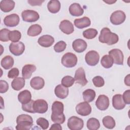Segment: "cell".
I'll return each mask as SVG.
<instances>
[{"mask_svg": "<svg viewBox=\"0 0 130 130\" xmlns=\"http://www.w3.org/2000/svg\"><path fill=\"white\" fill-rule=\"evenodd\" d=\"M99 40L101 43L112 45L118 42L119 38L117 34L112 32L109 28L104 27L101 31Z\"/></svg>", "mask_w": 130, "mask_h": 130, "instance_id": "obj_1", "label": "cell"}, {"mask_svg": "<svg viewBox=\"0 0 130 130\" xmlns=\"http://www.w3.org/2000/svg\"><path fill=\"white\" fill-rule=\"evenodd\" d=\"M17 125L16 129L18 130L30 129L33 124V119L29 115L21 114L16 119Z\"/></svg>", "mask_w": 130, "mask_h": 130, "instance_id": "obj_2", "label": "cell"}, {"mask_svg": "<svg viewBox=\"0 0 130 130\" xmlns=\"http://www.w3.org/2000/svg\"><path fill=\"white\" fill-rule=\"evenodd\" d=\"M78 59L76 55L71 52L65 53L61 58V63L66 68H73L77 63Z\"/></svg>", "mask_w": 130, "mask_h": 130, "instance_id": "obj_3", "label": "cell"}, {"mask_svg": "<svg viewBox=\"0 0 130 130\" xmlns=\"http://www.w3.org/2000/svg\"><path fill=\"white\" fill-rule=\"evenodd\" d=\"M67 125L71 130H80L83 128L84 122L81 118L73 116L69 118Z\"/></svg>", "mask_w": 130, "mask_h": 130, "instance_id": "obj_4", "label": "cell"}, {"mask_svg": "<svg viewBox=\"0 0 130 130\" xmlns=\"http://www.w3.org/2000/svg\"><path fill=\"white\" fill-rule=\"evenodd\" d=\"M21 16L23 21L27 22H32L37 21L40 16L38 13L32 10H26L21 13Z\"/></svg>", "mask_w": 130, "mask_h": 130, "instance_id": "obj_5", "label": "cell"}, {"mask_svg": "<svg viewBox=\"0 0 130 130\" xmlns=\"http://www.w3.org/2000/svg\"><path fill=\"white\" fill-rule=\"evenodd\" d=\"M126 16L124 12L117 10L112 13L110 16V22L114 25H120L125 21Z\"/></svg>", "mask_w": 130, "mask_h": 130, "instance_id": "obj_6", "label": "cell"}, {"mask_svg": "<svg viewBox=\"0 0 130 130\" xmlns=\"http://www.w3.org/2000/svg\"><path fill=\"white\" fill-rule=\"evenodd\" d=\"M100 59V55L98 52L94 50L88 51L85 55V60L87 64L90 66L96 65Z\"/></svg>", "mask_w": 130, "mask_h": 130, "instance_id": "obj_7", "label": "cell"}, {"mask_svg": "<svg viewBox=\"0 0 130 130\" xmlns=\"http://www.w3.org/2000/svg\"><path fill=\"white\" fill-rule=\"evenodd\" d=\"M109 55L112 57L113 63L118 65L123 64L124 56L121 50L119 49H113L109 51Z\"/></svg>", "mask_w": 130, "mask_h": 130, "instance_id": "obj_8", "label": "cell"}, {"mask_svg": "<svg viewBox=\"0 0 130 130\" xmlns=\"http://www.w3.org/2000/svg\"><path fill=\"white\" fill-rule=\"evenodd\" d=\"M10 51L15 56L21 55L25 50V45L21 42H12L9 45Z\"/></svg>", "mask_w": 130, "mask_h": 130, "instance_id": "obj_9", "label": "cell"}, {"mask_svg": "<svg viewBox=\"0 0 130 130\" xmlns=\"http://www.w3.org/2000/svg\"><path fill=\"white\" fill-rule=\"evenodd\" d=\"M91 107L87 102H83L78 104L76 107V111L80 115L85 116L89 115L91 112Z\"/></svg>", "mask_w": 130, "mask_h": 130, "instance_id": "obj_10", "label": "cell"}, {"mask_svg": "<svg viewBox=\"0 0 130 130\" xmlns=\"http://www.w3.org/2000/svg\"><path fill=\"white\" fill-rule=\"evenodd\" d=\"M74 79L76 83L84 86L87 84L88 81L86 78L84 70L83 68H79L75 72Z\"/></svg>", "mask_w": 130, "mask_h": 130, "instance_id": "obj_11", "label": "cell"}, {"mask_svg": "<svg viewBox=\"0 0 130 130\" xmlns=\"http://www.w3.org/2000/svg\"><path fill=\"white\" fill-rule=\"evenodd\" d=\"M48 106L47 102L43 99H38L35 101L34 109L35 113L43 114L47 112Z\"/></svg>", "mask_w": 130, "mask_h": 130, "instance_id": "obj_12", "label": "cell"}, {"mask_svg": "<svg viewBox=\"0 0 130 130\" xmlns=\"http://www.w3.org/2000/svg\"><path fill=\"white\" fill-rule=\"evenodd\" d=\"M95 105L100 110L105 111L107 110L109 106L108 97L104 94L100 95L95 102Z\"/></svg>", "mask_w": 130, "mask_h": 130, "instance_id": "obj_13", "label": "cell"}, {"mask_svg": "<svg viewBox=\"0 0 130 130\" xmlns=\"http://www.w3.org/2000/svg\"><path fill=\"white\" fill-rule=\"evenodd\" d=\"M20 21L19 16L16 14H12L6 16L4 19V24L8 27L17 26Z\"/></svg>", "mask_w": 130, "mask_h": 130, "instance_id": "obj_14", "label": "cell"}, {"mask_svg": "<svg viewBox=\"0 0 130 130\" xmlns=\"http://www.w3.org/2000/svg\"><path fill=\"white\" fill-rule=\"evenodd\" d=\"M59 28L62 32L67 35L71 34L74 31L73 23L68 20H63L61 21L59 25Z\"/></svg>", "mask_w": 130, "mask_h": 130, "instance_id": "obj_15", "label": "cell"}, {"mask_svg": "<svg viewBox=\"0 0 130 130\" xmlns=\"http://www.w3.org/2000/svg\"><path fill=\"white\" fill-rule=\"evenodd\" d=\"M87 45L86 42L83 39H77L74 40L72 43V47L73 49L77 53H81L84 52Z\"/></svg>", "mask_w": 130, "mask_h": 130, "instance_id": "obj_16", "label": "cell"}, {"mask_svg": "<svg viewBox=\"0 0 130 130\" xmlns=\"http://www.w3.org/2000/svg\"><path fill=\"white\" fill-rule=\"evenodd\" d=\"M38 42L40 45L44 47H49L51 46L54 42V39L53 37L50 35H45L40 37L38 40Z\"/></svg>", "mask_w": 130, "mask_h": 130, "instance_id": "obj_17", "label": "cell"}, {"mask_svg": "<svg viewBox=\"0 0 130 130\" xmlns=\"http://www.w3.org/2000/svg\"><path fill=\"white\" fill-rule=\"evenodd\" d=\"M113 107L116 110H122L125 107V104L123 100L122 95L120 94L114 95L112 98Z\"/></svg>", "mask_w": 130, "mask_h": 130, "instance_id": "obj_18", "label": "cell"}, {"mask_svg": "<svg viewBox=\"0 0 130 130\" xmlns=\"http://www.w3.org/2000/svg\"><path fill=\"white\" fill-rule=\"evenodd\" d=\"M55 95L61 99L66 98L69 94V89L68 87H64L62 84L57 85L54 89Z\"/></svg>", "mask_w": 130, "mask_h": 130, "instance_id": "obj_19", "label": "cell"}, {"mask_svg": "<svg viewBox=\"0 0 130 130\" xmlns=\"http://www.w3.org/2000/svg\"><path fill=\"white\" fill-rule=\"evenodd\" d=\"M36 70V67L34 64H27L24 65L22 69V75L24 79H28L30 78L32 73Z\"/></svg>", "mask_w": 130, "mask_h": 130, "instance_id": "obj_20", "label": "cell"}, {"mask_svg": "<svg viewBox=\"0 0 130 130\" xmlns=\"http://www.w3.org/2000/svg\"><path fill=\"white\" fill-rule=\"evenodd\" d=\"M69 12L73 16H80L84 13L83 9L78 3H73L70 5L69 8Z\"/></svg>", "mask_w": 130, "mask_h": 130, "instance_id": "obj_21", "label": "cell"}, {"mask_svg": "<svg viewBox=\"0 0 130 130\" xmlns=\"http://www.w3.org/2000/svg\"><path fill=\"white\" fill-rule=\"evenodd\" d=\"M15 3L14 1L11 0H2L0 2L1 10L5 12H9L13 10Z\"/></svg>", "mask_w": 130, "mask_h": 130, "instance_id": "obj_22", "label": "cell"}, {"mask_svg": "<svg viewBox=\"0 0 130 130\" xmlns=\"http://www.w3.org/2000/svg\"><path fill=\"white\" fill-rule=\"evenodd\" d=\"M30 86L34 89L40 90L43 88L45 85L44 80L40 77H35L30 81Z\"/></svg>", "mask_w": 130, "mask_h": 130, "instance_id": "obj_23", "label": "cell"}, {"mask_svg": "<svg viewBox=\"0 0 130 130\" xmlns=\"http://www.w3.org/2000/svg\"><path fill=\"white\" fill-rule=\"evenodd\" d=\"M91 24V21L87 17H84L81 18L76 19L74 20V25L79 29L88 27Z\"/></svg>", "mask_w": 130, "mask_h": 130, "instance_id": "obj_24", "label": "cell"}, {"mask_svg": "<svg viewBox=\"0 0 130 130\" xmlns=\"http://www.w3.org/2000/svg\"><path fill=\"white\" fill-rule=\"evenodd\" d=\"M31 92L28 90H23L19 92V93L18 95V101L22 104H25L28 103L31 100Z\"/></svg>", "mask_w": 130, "mask_h": 130, "instance_id": "obj_25", "label": "cell"}, {"mask_svg": "<svg viewBox=\"0 0 130 130\" xmlns=\"http://www.w3.org/2000/svg\"><path fill=\"white\" fill-rule=\"evenodd\" d=\"M48 11L51 13H56L60 9V3L58 0H51L47 4Z\"/></svg>", "mask_w": 130, "mask_h": 130, "instance_id": "obj_26", "label": "cell"}, {"mask_svg": "<svg viewBox=\"0 0 130 130\" xmlns=\"http://www.w3.org/2000/svg\"><path fill=\"white\" fill-rule=\"evenodd\" d=\"M52 114L54 115H60L63 113L64 106L62 103L59 101H55L51 107Z\"/></svg>", "mask_w": 130, "mask_h": 130, "instance_id": "obj_27", "label": "cell"}, {"mask_svg": "<svg viewBox=\"0 0 130 130\" xmlns=\"http://www.w3.org/2000/svg\"><path fill=\"white\" fill-rule=\"evenodd\" d=\"M25 79L22 77H16L11 82V86L15 90H20L25 85Z\"/></svg>", "mask_w": 130, "mask_h": 130, "instance_id": "obj_28", "label": "cell"}, {"mask_svg": "<svg viewBox=\"0 0 130 130\" xmlns=\"http://www.w3.org/2000/svg\"><path fill=\"white\" fill-rule=\"evenodd\" d=\"M14 59L10 55L5 56L2 58L1 61V66L5 70H8L11 69L14 65Z\"/></svg>", "mask_w": 130, "mask_h": 130, "instance_id": "obj_29", "label": "cell"}, {"mask_svg": "<svg viewBox=\"0 0 130 130\" xmlns=\"http://www.w3.org/2000/svg\"><path fill=\"white\" fill-rule=\"evenodd\" d=\"M42 28L40 25L38 24H32L28 28L27 34L29 36L35 37L40 35L42 32Z\"/></svg>", "mask_w": 130, "mask_h": 130, "instance_id": "obj_30", "label": "cell"}, {"mask_svg": "<svg viewBox=\"0 0 130 130\" xmlns=\"http://www.w3.org/2000/svg\"><path fill=\"white\" fill-rule=\"evenodd\" d=\"M82 95L84 101L90 103L92 102L95 99V92L92 89H87L83 92Z\"/></svg>", "mask_w": 130, "mask_h": 130, "instance_id": "obj_31", "label": "cell"}, {"mask_svg": "<svg viewBox=\"0 0 130 130\" xmlns=\"http://www.w3.org/2000/svg\"><path fill=\"white\" fill-rule=\"evenodd\" d=\"M86 125L89 130H96L100 128V123L96 118H90L87 120Z\"/></svg>", "mask_w": 130, "mask_h": 130, "instance_id": "obj_32", "label": "cell"}, {"mask_svg": "<svg viewBox=\"0 0 130 130\" xmlns=\"http://www.w3.org/2000/svg\"><path fill=\"white\" fill-rule=\"evenodd\" d=\"M103 125L108 129H112L115 126V121L114 118L110 116H106L103 118Z\"/></svg>", "mask_w": 130, "mask_h": 130, "instance_id": "obj_33", "label": "cell"}, {"mask_svg": "<svg viewBox=\"0 0 130 130\" xmlns=\"http://www.w3.org/2000/svg\"><path fill=\"white\" fill-rule=\"evenodd\" d=\"M101 63L104 68L109 69L113 66V61L109 55H105L102 57Z\"/></svg>", "mask_w": 130, "mask_h": 130, "instance_id": "obj_34", "label": "cell"}, {"mask_svg": "<svg viewBox=\"0 0 130 130\" xmlns=\"http://www.w3.org/2000/svg\"><path fill=\"white\" fill-rule=\"evenodd\" d=\"M98 33L96 29L91 28L84 30L83 31V36L87 39H92L96 36Z\"/></svg>", "mask_w": 130, "mask_h": 130, "instance_id": "obj_35", "label": "cell"}, {"mask_svg": "<svg viewBox=\"0 0 130 130\" xmlns=\"http://www.w3.org/2000/svg\"><path fill=\"white\" fill-rule=\"evenodd\" d=\"M21 38V32L17 30L10 31L9 33V39L12 42H17L19 41Z\"/></svg>", "mask_w": 130, "mask_h": 130, "instance_id": "obj_36", "label": "cell"}, {"mask_svg": "<svg viewBox=\"0 0 130 130\" xmlns=\"http://www.w3.org/2000/svg\"><path fill=\"white\" fill-rule=\"evenodd\" d=\"M75 82V79L70 76H66L62 78L61 80V84L66 87L72 86Z\"/></svg>", "mask_w": 130, "mask_h": 130, "instance_id": "obj_37", "label": "cell"}, {"mask_svg": "<svg viewBox=\"0 0 130 130\" xmlns=\"http://www.w3.org/2000/svg\"><path fill=\"white\" fill-rule=\"evenodd\" d=\"M51 120L54 123L62 124L65 121L66 117L63 113L60 115H54V114H51Z\"/></svg>", "mask_w": 130, "mask_h": 130, "instance_id": "obj_38", "label": "cell"}, {"mask_svg": "<svg viewBox=\"0 0 130 130\" xmlns=\"http://www.w3.org/2000/svg\"><path fill=\"white\" fill-rule=\"evenodd\" d=\"M35 101L31 100L28 103L22 104V109L25 112L31 113H35V112L34 109V103Z\"/></svg>", "mask_w": 130, "mask_h": 130, "instance_id": "obj_39", "label": "cell"}, {"mask_svg": "<svg viewBox=\"0 0 130 130\" xmlns=\"http://www.w3.org/2000/svg\"><path fill=\"white\" fill-rule=\"evenodd\" d=\"M10 30L7 28H3L0 30V40L2 42H8L9 39Z\"/></svg>", "mask_w": 130, "mask_h": 130, "instance_id": "obj_40", "label": "cell"}, {"mask_svg": "<svg viewBox=\"0 0 130 130\" xmlns=\"http://www.w3.org/2000/svg\"><path fill=\"white\" fill-rule=\"evenodd\" d=\"M67 47V44L63 41L57 42L54 46V50L55 52L59 53L63 51Z\"/></svg>", "mask_w": 130, "mask_h": 130, "instance_id": "obj_41", "label": "cell"}, {"mask_svg": "<svg viewBox=\"0 0 130 130\" xmlns=\"http://www.w3.org/2000/svg\"><path fill=\"white\" fill-rule=\"evenodd\" d=\"M93 85L96 87H101L104 85L105 81L103 77L100 76H97L94 77L92 80Z\"/></svg>", "mask_w": 130, "mask_h": 130, "instance_id": "obj_42", "label": "cell"}, {"mask_svg": "<svg viewBox=\"0 0 130 130\" xmlns=\"http://www.w3.org/2000/svg\"><path fill=\"white\" fill-rule=\"evenodd\" d=\"M36 123L43 129H46L49 127V123L48 121L46 119H45L43 117L39 118L37 120Z\"/></svg>", "mask_w": 130, "mask_h": 130, "instance_id": "obj_43", "label": "cell"}, {"mask_svg": "<svg viewBox=\"0 0 130 130\" xmlns=\"http://www.w3.org/2000/svg\"><path fill=\"white\" fill-rule=\"evenodd\" d=\"M19 74V70L16 68H13L11 69L8 73V77L10 79L16 78Z\"/></svg>", "mask_w": 130, "mask_h": 130, "instance_id": "obj_44", "label": "cell"}, {"mask_svg": "<svg viewBox=\"0 0 130 130\" xmlns=\"http://www.w3.org/2000/svg\"><path fill=\"white\" fill-rule=\"evenodd\" d=\"M9 88V85L8 83L5 81L1 80L0 81V92L1 93L6 92Z\"/></svg>", "mask_w": 130, "mask_h": 130, "instance_id": "obj_45", "label": "cell"}, {"mask_svg": "<svg viewBox=\"0 0 130 130\" xmlns=\"http://www.w3.org/2000/svg\"><path fill=\"white\" fill-rule=\"evenodd\" d=\"M122 98L125 104L127 105H129L130 104V90L129 89L125 90L123 92Z\"/></svg>", "mask_w": 130, "mask_h": 130, "instance_id": "obj_46", "label": "cell"}, {"mask_svg": "<svg viewBox=\"0 0 130 130\" xmlns=\"http://www.w3.org/2000/svg\"><path fill=\"white\" fill-rule=\"evenodd\" d=\"M44 2V1H32V0H28L27 2L30 5L32 6H41L42 4Z\"/></svg>", "mask_w": 130, "mask_h": 130, "instance_id": "obj_47", "label": "cell"}, {"mask_svg": "<svg viewBox=\"0 0 130 130\" xmlns=\"http://www.w3.org/2000/svg\"><path fill=\"white\" fill-rule=\"evenodd\" d=\"M50 129H58V130H61L62 127L60 124L55 123L54 124H53L51 126L50 128Z\"/></svg>", "mask_w": 130, "mask_h": 130, "instance_id": "obj_48", "label": "cell"}, {"mask_svg": "<svg viewBox=\"0 0 130 130\" xmlns=\"http://www.w3.org/2000/svg\"><path fill=\"white\" fill-rule=\"evenodd\" d=\"M124 83L128 86H130L129 84V75H127L124 78Z\"/></svg>", "mask_w": 130, "mask_h": 130, "instance_id": "obj_49", "label": "cell"}, {"mask_svg": "<svg viewBox=\"0 0 130 130\" xmlns=\"http://www.w3.org/2000/svg\"><path fill=\"white\" fill-rule=\"evenodd\" d=\"M104 2L106 3H107V4H108L109 5H111L113 3H115L116 2V1H109V0H108V1H104Z\"/></svg>", "mask_w": 130, "mask_h": 130, "instance_id": "obj_50", "label": "cell"}]
</instances>
